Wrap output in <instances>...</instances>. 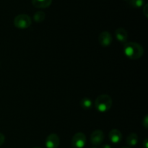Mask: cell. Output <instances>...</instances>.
<instances>
[{"label":"cell","instance_id":"obj_1","mask_svg":"<svg viewBox=\"0 0 148 148\" xmlns=\"http://www.w3.org/2000/svg\"><path fill=\"white\" fill-rule=\"evenodd\" d=\"M124 53L128 59L136 60L143 56L144 49L140 44L134 42H128L124 44Z\"/></svg>","mask_w":148,"mask_h":148},{"label":"cell","instance_id":"obj_2","mask_svg":"<svg viewBox=\"0 0 148 148\" xmlns=\"http://www.w3.org/2000/svg\"><path fill=\"white\" fill-rule=\"evenodd\" d=\"M112 106V99L106 94L99 95L95 101V107L99 112L105 113L109 111Z\"/></svg>","mask_w":148,"mask_h":148},{"label":"cell","instance_id":"obj_3","mask_svg":"<svg viewBox=\"0 0 148 148\" xmlns=\"http://www.w3.org/2000/svg\"><path fill=\"white\" fill-rule=\"evenodd\" d=\"M14 25L19 29H26L31 25L32 20L29 15L21 14L16 16L14 19Z\"/></svg>","mask_w":148,"mask_h":148},{"label":"cell","instance_id":"obj_4","mask_svg":"<svg viewBox=\"0 0 148 148\" xmlns=\"http://www.w3.org/2000/svg\"><path fill=\"white\" fill-rule=\"evenodd\" d=\"M86 144V136L82 132H77L73 136L72 146L73 148H83Z\"/></svg>","mask_w":148,"mask_h":148},{"label":"cell","instance_id":"obj_5","mask_svg":"<svg viewBox=\"0 0 148 148\" xmlns=\"http://www.w3.org/2000/svg\"><path fill=\"white\" fill-rule=\"evenodd\" d=\"M104 138H105V135H104L103 132L97 130L92 132V134H91L90 142L93 145H100L103 142Z\"/></svg>","mask_w":148,"mask_h":148},{"label":"cell","instance_id":"obj_6","mask_svg":"<svg viewBox=\"0 0 148 148\" xmlns=\"http://www.w3.org/2000/svg\"><path fill=\"white\" fill-rule=\"evenodd\" d=\"M98 41L103 47H108L112 43V36L108 31H103L99 35Z\"/></svg>","mask_w":148,"mask_h":148},{"label":"cell","instance_id":"obj_7","mask_svg":"<svg viewBox=\"0 0 148 148\" xmlns=\"http://www.w3.org/2000/svg\"><path fill=\"white\" fill-rule=\"evenodd\" d=\"M45 144L47 148H58L60 144V139L57 134H51L46 139Z\"/></svg>","mask_w":148,"mask_h":148},{"label":"cell","instance_id":"obj_8","mask_svg":"<svg viewBox=\"0 0 148 148\" xmlns=\"http://www.w3.org/2000/svg\"><path fill=\"white\" fill-rule=\"evenodd\" d=\"M116 38L121 43H126L128 39V33L123 27H119L115 31Z\"/></svg>","mask_w":148,"mask_h":148},{"label":"cell","instance_id":"obj_9","mask_svg":"<svg viewBox=\"0 0 148 148\" xmlns=\"http://www.w3.org/2000/svg\"><path fill=\"white\" fill-rule=\"evenodd\" d=\"M108 138L112 143L118 144L122 140V134L119 130L114 129V130H111V132H109Z\"/></svg>","mask_w":148,"mask_h":148},{"label":"cell","instance_id":"obj_10","mask_svg":"<svg viewBox=\"0 0 148 148\" xmlns=\"http://www.w3.org/2000/svg\"><path fill=\"white\" fill-rule=\"evenodd\" d=\"M51 2L52 0H32V4L36 8H47Z\"/></svg>","mask_w":148,"mask_h":148},{"label":"cell","instance_id":"obj_11","mask_svg":"<svg viewBox=\"0 0 148 148\" xmlns=\"http://www.w3.org/2000/svg\"><path fill=\"white\" fill-rule=\"evenodd\" d=\"M138 143V136L136 133H131L127 137V143L130 146H135Z\"/></svg>","mask_w":148,"mask_h":148},{"label":"cell","instance_id":"obj_12","mask_svg":"<svg viewBox=\"0 0 148 148\" xmlns=\"http://www.w3.org/2000/svg\"><path fill=\"white\" fill-rule=\"evenodd\" d=\"M80 106L82 107V109L84 110H90L92 108V102L90 98H83L80 101Z\"/></svg>","mask_w":148,"mask_h":148},{"label":"cell","instance_id":"obj_13","mask_svg":"<svg viewBox=\"0 0 148 148\" xmlns=\"http://www.w3.org/2000/svg\"><path fill=\"white\" fill-rule=\"evenodd\" d=\"M45 17H46V14L42 11L36 12L33 16V19L36 23H41L45 20Z\"/></svg>","mask_w":148,"mask_h":148},{"label":"cell","instance_id":"obj_14","mask_svg":"<svg viewBox=\"0 0 148 148\" xmlns=\"http://www.w3.org/2000/svg\"><path fill=\"white\" fill-rule=\"evenodd\" d=\"M145 4V0H130V4L134 8H140Z\"/></svg>","mask_w":148,"mask_h":148},{"label":"cell","instance_id":"obj_15","mask_svg":"<svg viewBox=\"0 0 148 148\" xmlns=\"http://www.w3.org/2000/svg\"><path fill=\"white\" fill-rule=\"evenodd\" d=\"M148 118H147V116L146 115L145 116V118L143 119V125L144 126L145 128V129H147V124H148Z\"/></svg>","mask_w":148,"mask_h":148},{"label":"cell","instance_id":"obj_16","mask_svg":"<svg viewBox=\"0 0 148 148\" xmlns=\"http://www.w3.org/2000/svg\"><path fill=\"white\" fill-rule=\"evenodd\" d=\"M4 141H5V136L2 133L0 132V146H1L4 144Z\"/></svg>","mask_w":148,"mask_h":148},{"label":"cell","instance_id":"obj_17","mask_svg":"<svg viewBox=\"0 0 148 148\" xmlns=\"http://www.w3.org/2000/svg\"><path fill=\"white\" fill-rule=\"evenodd\" d=\"M143 13H144L145 16L146 17H147L148 16V12H147V10H148V5L147 4H145L144 5V7H143Z\"/></svg>","mask_w":148,"mask_h":148},{"label":"cell","instance_id":"obj_18","mask_svg":"<svg viewBox=\"0 0 148 148\" xmlns=\"http://www.w3.org/2000/svg\"><path fill=\"white\" fill-rule=\"evenodd\" d=\"M143 146H144V148H148V141L147 138L143 142Z\"/></svg>","mask_w":148,"mask_h":148},{"label":"cell","instance_id":"obj_19","mask_svg":"<svg viewBox=\"0 0 148 148\" xmlns=\"http://www.w3.org/2000/svg\"><path fill=\"white\" fill-rule=\"evenodd\" d=\"M101 148H111V147L109 145L106 144V145H102Z\"/></svg>","mask_w":148,"mask_h":148},{"label":"cell","instance_id":"obj_20","mask_svg":"<svg viewBox=\"0 0 148 148\" xmlns=\"http://www.w3.org/2000/svg\"><path fill=\"white\" fill-rule=\"evenodd\" d=\"M33 148H40V147H33Z\"/></svg>","mask_w":148,"mask_h":148},{"label":"cell","instance_id":"obj_21","mask_svg":"<svg viewBox=\"0 0 148 148\" xmlns=\"http://www.w3.org/2000/svg\"><path fill=\"white\" fill-rule=\"evenodd\" d=\"M123 148H130V147H123Z\"/></svg>","mask_w":148,"mask_h":148},{"label":"cell","instance_id":"obj_22","mask_svg":"<svg viewBox=\"0 0 148 148\" xmlns=\"http://www.w3.org/2000/svg\"><path fill=\"white\" fill-rule=\"evenodd\" d=\"M92 148H96V147H92Z\"/></svg>","mask_w":148,"mask_h":148}]
</instances>
